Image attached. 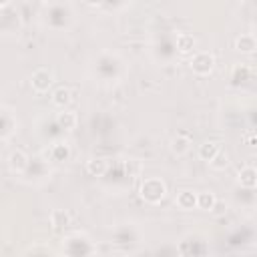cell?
I'll return each instance as SVG.
<instances>
[{
	"label": "cell",
	"mask_w": 257,
	"mask_h": 257,
	"mask_svg": "<svg viewBox=\"0 0 257 257\" xmlns=\"http://www.w3.org/2000/svg\"><path fill=\"white\" fill-rule=\"evenodd\" d=\"M139 193H141V199H143V201H147V203H151V205H157L159 201L165 199V195H167V185H165V181H161V179H157V177H151V179H145V181L141 183Z\"/></svg>",
	"instance_id": "obj_1"
},
{
	"label": "cell",
	"mask_w": 257,
	"mask_h": 257,
	"mask_svg": "<svg viewBox=\"0 0 257 257\" xmlns=\"http://www.w3.org/2000/svg\"><path fill=\"white\" fill-rule=\"evenodd\" d=\"M52 82H54V74H52V70L46 68V66L36 68V70L32 72V76H30V84H32V88H34L36 92H46Z\"/></svg>",
	"instance_id": "obj_2"
},
{
	"label": "cell",
	"mask_w": 257,
	"mask_h": 257,
	"mask_svg": "<svg viewBox=\"0 0 257 257\" xmlns=\"http://www.w3.org/2000/svg\"><path fill=\"white\" fill-rule=\"evenodd\" d=\"M213 66H215V56H213L211 52H197V54L191 58V68H193V72H197V74H201V76L209 74V72L213 70Z\"/></svg>",
	"instance_id": "obj_3"
},
{
	"label": "cell",
	"mask_w": 257,
	"mask_h": 257,
	"mask_svg": "<svg viewBox=\"0 0 257 257\" xmlns=\"http://www.w3.org/2000/svg\"><path fill=\"white\" fill-rule=\"evenodd\" d=\"M28 163H30V159H28L26 153L20 151V149L12 151L10 157H8V167H10L14 173H24V171L28 169Z\"/></svg>",
	"instance_id": "obj_4"
},
{
	"label": "cell",
	"mask_w": 257,
	"mask_h": 257,
	"mask_svg": "<svg viewBox=\"0 0 257 257\" xmlns=\"http://www.w3.org/2000/svg\"><path fill=\"white\" fill-rule=\"evenodd\" d=\"M175 203H177L179 209H183V211H191V209L197 207V195H195L193 191H189V189H183V191L177 193Z\"/></svg>",
	"instance_id": "obj_5"
},
{
	"label": "cell",
	"mask_w": 257,
	"mask_h": 257,
	"mask_svg": "<svg viewBox=\"0 0 257 257\" xmlns=\"http://www.w3.org/2000/svg\"><path fill=\"white\" fill-rule=\"evenodd\" d=\"M76 122H78V116H76V112H72V110H60L58 114H56V124L60 126V128H64V131H72L74 126H76Z\"/></svg>",
	"instance_id": "obj_6"
},
{
	"label": "cell",
	"mask_w": 257,
	"mask_h": 257,
	"mask_svg": "<svg viewBox=\"0 0 257 257\" xmlns=\"http://www.w3.org/2000/svg\"><path fill=\"white\" fill-rule=\"evenodd\" d=\"M237 181L245 189H255V185H257V171L253 167H243L239 171V179Z\"/></svg>",
	"instance_id": "obj_7"
},
{
	"label": "cell",
	"mask_w": 257,
	"mask_h": 257,
	"mask_svg": "<svg viewBox=\"0 0 257 257\" xmlns=\"http://www.w3.org/2000/svg\"><path fill=\"white\" fill-rule=\"evenodd\" d=\"M195 38H193V34H187V32H181V34H177V50L179 52H183V54H187V52H191V50H195Z\"/></svg>",
	"instance_id": "obj_8"
},
{
	"label": "cell",
	"mask_w": 257,
	"mask_h": 257,
	"mask_svg": "<svg viewBox=\"0 0 257 257\" xmlns=\"http://www.w3.org/2000/svg\"><path fill=\"white\" fill-rule=\"evenodd\" d=\"M219 149H221V143H217V141H207V143H203V145L199 147V157L209 163V161L217 155Z\"/></svg>",
	"instance_id": "obj_9"
},
{
	"label": "cell",
	"mask_w": 257,
	"mask_h": 257,
	"mask_svg": "<svg viewBox=\"0 0 257 257\" xmlns=\"http://www.w3.org/2000/svg\"><path fill=\"white\" fill-rule=\"evenodd\" d=\"M106 169H108V165H106L104 159H90L86 163V173L90 177H102L106 173Z\"/></svg>",
	"instance_id": "obj_10"
},
{
	"label": "cell",
	"mask_w": 257,
	"mask_h": 257,
	"mask_svg": "<svg viewBox=\"0 0 257 257\" xmlns=\"http://www.w3.org/2000/svg\"><path fill=\"white\" fill-rule=\"evenodd\" d=\"M235 48L239 52H247L251 54L255 50V36L253 34H241L237 40H235Z\"/></svg>",
	"instance_id": "obj_11"
},
{
	"label": "cell",
	"mask_w": 257,
	"mask_h": 257,
	"mask_svg": "<svg viewBox=\"0 0 257 257\" xmlns=\"http://www.w3.org/2000/svg\"><path fill=\"white\" fill-rule=\"evenodd\" d=\"M171 149H173V153H177V155H185V153L191 149V139L185 137V135H177V137L171 141Z\"/></svg>",
	"instance_id": "obj_12"
},
{
	"label": "cell",
	"mask_w": 257,
	"mask_h": 257,
	"mask_svg": "<svg viewBox=\"0 0 257 257\" xmlns=\"http://www.w3.org/2000/svg\"><path fill=\"white\" fill-rule=\"evenodd\" d=\"M70 100H72V98H70V90H68L66 86H60V88H56V90L52 92V102H54L58 108H64Z\"/></svg>",
	"instance_id": "obj_13"
},
{
	"label": "cell",
	"mask_w": 257,
	"mask_h": 257,
	"mask_svg": "<svg viewBox=\"0 0 257 257\" xmlns=\"http://www.w3.org/2000/svg\"><path fill=\"white\" fill-rule=\"evenodd\" d=\"M215 195L211 193V191H205V193H199L197 195V207L199 209H203V211H213V207H215Z\"/></svg>",
	"instance_id": "obj_14"
},
{
	"label": "cell",
	"mask_w": 257,
	"mask_h": 257,
	"mask_svg": "<svg viewBox=\"0 0 257 257\" xmlns=\"http://www.w3.org/2000/svg\"><path fill=\"white\" fill-rule=\"evenodd\" d=\"M209 165H211V169H215V171H223V169H227V165H229V155H227L223 149H219L217 155L209 161Z\"/></svg>",
	"instance_id": "obj_15"
},
{
	"label": "cell",
	"mask_w": 257,
	"mask_h": 257,
	"mask_svg": "<svg viewBox=\"0 0 257 257\" xmlns=\"http://www.w3.org/2000/svg\"><path fill=\"white\" fill-rule=\"evenodd\" d=\"M50 223H52L54 229H62V227H66V225L70 223V217H68L66 211L56 209V211H52V215H50Z\"/></svg>",
	"instance_id": "obj_16"
},
{
	"label": "cell",
	"mask_w": 257,
	"mask_h": 257,
	"mask_svg": "<svg viewBox=\"0 0 257 257\" xmlns=\"http://www.w3.org/2000/svg\"><path fill=\"white\" fill-rule=\"evenodd\" d=\"M50 155H52V161H66L70 155V149L64 143H56L50 147Z\"/></svg>",
	"instance_id": "obj_17"
},
{
	"label": "cell",
	"mask_w": 257,
	"mask_h": 257,
	"mask_svg": "<svg viewBox=\"0 0 257 257\" xmlns=\"http://www.w3.org/2000/svg\"><path fill=\"white\" fill-rule=\"evenodd\" d=\"M249 74H251V68H249V66H235V68H233V76H231V80L237 84V82L247 80Z\"/></svg>",
	"instance_id": "obj_18"
},
{
	"label": "cell",
	"mask_w": 257,
	"mask_h": 257,
	"mask_svg": "<svg viewBox=\"0 0 257 257\" xmlns=\"http://www.w3.org/2000/svg\"><path fill=\"white\" fill-rule=\"evenodd\" d=\"M247 143H249V147H255V139H253V135L247 137Z\"/></svg>",
	"instance_id": "obj_19"
},
{
	"label": "cell",
	"mask_w": 257,
	"mask_h": 257,
	"mask_svg": "<svg viewBox=\"0 0 257 257\" xmlns=\"http://www.w3.org/2000/svg\"><path fill=\"white\" fill-rule=\"evenodd\" d=\"M84 2H86V4H92V6H96V4H100L102 0H84Z\"/></svg>",
	"instance_id": "obj_20"
},
{
	"label": "cell",
	"mask_w": 257,
	"mask_h": 257,
	"mask_svg": "<svg viewBox=\"0 0 257 257\" xmlns=\"http://www.w3.org/2000/svg\"><path fill=\"white\" fill-rule=\"evenodd\" d=\"M10 4V0H0V8H6Z\"/></svg>",
	"instance_id": "obj_21"
}]
</instances>
